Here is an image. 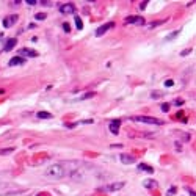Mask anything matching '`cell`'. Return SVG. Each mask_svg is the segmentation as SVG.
<instances>
[{"label": "cell", "instance_id": "8fae6325", "mask_svg": "<svg viewBox=\"0 0 196 196\" xmlns=\"http://www.w3.org/2000/svg\"><path fill=\"white\" fill-rule=\"evenodd\" d=\"M121 162L124 163V165H130V163H134V162H135V157L127 156V154H122V156H121Z\"/></svg>", "mask_w": 196, "mask_h": 196}, {"label": "cell", "instance_id": "4316f807", "mask_svg": "<svg viewBox=\"0 0 196 196\" xmlns=\"http://www.w3.org/2000/svg\"><path fill=\"white\" fill-rule=\"evenodd\" d=\"M146 3H148V2H143V3L140 5V8H141V10H144V8H146Z\"/></svg>", "mask_w": 196, "mask_h": 196}, {"label": "cell", "instance_id": "603a6c76", "mask_svg": "<svg viewBox=\"0 0 196 196\" xmlns=\"http://www.w3.org/2000/svg\"><path fill=\"white\" fill-rule=\"evenodd\" d=\"M63 28H65V31H66V33H69L71 27H69V24H66V22H65V24H63Z\"/></svg>", "mask_w": 196, "mask_h": 196}, {"label": "cell", "instance_id": "30bf717a", "mask_svg": "<svg viewBox=\"0 0 196 196\" xmlns=\"http://www.w3.org/2000/svg\"><path fill=\"white\" fill-rule=\"evenodd\" d=\"M119 127H121V121L119 119H115V121L110 122V132H111V134H118Z\"/></svg>", "mask_w": 196, "mask_h": 196}, {"label": "cell", "instance_id": "e0dca14e", "mask_svg": "<svg viewBox=\"0 0 196 196\" xmlns=\"http://www.w3.org/2000/svg\"><path fill=\"white\" fill-rule=\"evenodd\" d=\"M45 17H47V14H45V13H38V14L35 16V19H36V21H44Z\"/></svg>", "mask_w": 196, "mask_h": 196}, {"label": "cell", "instance_id": "cb8c5ba5", "mask_svg": "<svg viewBox=\"0 0 196 196\" xmlns=\"http://www.w3.org/2000/svg\"><path fill=\"white\" fill-rule=\"evenodd\" d=\"M165 85H166V86H173V85H174V80H171V79H170V80H166V82H165Z\"/></svg>", "mask_w": 196, "mask_h": 196}, {"label": "cell", "instance_id": "9a60e30c", "mask_svg": "<svg viewBox=\"0 0 196 196\" xmlns=\"http://www.w3.org/2000/svg\"><path fill=\"white\" fill-rule=\"evenodd\" d=\"M38 118H39V119H50L52 115H50V113H47V111H39Z\"/></svg>", "mask_w": 196, "mask_h": 196}, {"label": "cell", "instance_id": "d4e9b609", "mask_svg": "<svg viewBox=\"0 0 196 196\" xmlns=\"http://www.w3.org/2000/svg\"><path fill=\"white\" fill-rule=\"evenodd\" d=\"M188 53H191V49H187V50H184V52L180 53V55H182V57H185V55H188Z\"/></svg>", "mask_w": 196, "mask_h": 196}, {"label": "cell", "instance_id": "83f0119b", "mask_svg": "<svg viewBox=\"0 0 196 196\" xmlns=\"http://www.w3.org/2000/svg\"><path fill=\"white\" fill-rule=\"evenodd\" d=\"M176 104H177V105H182V104H184V101H180V99H177V101H176Z\"/></svg>", "mask_w": 196, "mask_h": 196}, {"label": "cell", "instance_id": "ffe728a7", "mask_svg": "<svg viewBox=\"0 0 196 196\" xmlns=\"http://www.w3.org/2000/svg\"><path fill=\"white\" fill-rule=\"evenodd\" d=\"M162 111H170V104H162Z\"/></svg>", "mask_w": 196, "mask_h": 196}, {"label": "cell", "instance_id": "d6986e66", "mask_svg": "<svg viewBox=\"0 0 196 196\" xmlns=\"http://www.w3.org/2000/svg\"><path fill=\"white\" fill-rule=\"evenodd\" d=\"M14 151V148H8V149H0V156H5V154H10Z\"/></svg>", "mask_w": 196, "mask_h": 196}, {"label": "cell", "instance_id": "277c9868", "mask_svg": "<svg viewBox=\"0 0 196 196\" xmlns=\"http://www.w3.org/2000/svg\"><path fill=\"white\" fill-rule=\"evenodd\" d=\"M17 55H19L21 58L22 57H30V58H35V57H38V52L33 50V49H19L17 50Z\"/></svg>", "mask_w": 196, "mask_h": 196}, {"label": "cell", "instance_id": "484cf974", "mask_svg": "<svg viewBox=\"0 0 196 196\" xmlns=\"http://www.w3.org/2000/svg\"><path fill=\"white\" fill-rule=\"evenodd\" d=\"M36 3H38L36 0H27V5H36Z\"/></svg>", "mask_w": 196, "mask_h": 196}, {"label": "cell", "instance_id": "44dd1931", "mask_svg": "<svg viewBox=\"0 0 196 196\" xmlns=\"http://www.w3.org/2000/svg\"><path fill=\"white\" fill-rule=\"evenodd\" d=\"M177 35H179V31H173L170 36H166V41H170V39H173V38H176Z\"/></svg>", "mask_w": 196, "mask_h": 196}, {"label": "cell", "instance_id": "6da1fadb", "mask_svg": "<svg viewBox=\"0 0 196 196\" xmlns=\"http://www.w3.org/2000/svg\"><path fill=\"white\" fill-rule=\"evenodd\" d=\"M80 163L79 162H60V163H53L45 170V176L52 177V179H61L66 176H72L74 173L79 171Z\"/></svg>", "mask_w": 196, "mask_h": 196}, {"label": "cell", "instance_id": "7a4b0ae2", "mask_svg": "<svg viewBox=\"0 0 196 196\" xmlns=\"http://www.w3.org/2000/svg\"><path fill=\"white\" fill-rule=\"evenodd\" d=\"M132 119L138 121V122H146V124H157V126H162L163 124V121L157 119V118H151V116H134Z\"/></svg>", "mask_w": 196, "mask_h": 196}, {"label": "cell", "instance_id": "4fadbf2b", "mask_svg": "<svg viewBox=\"0 0 196 196\" xmlns=\"http://www.w3.org/2000/svg\"><path fill=\"white\" fill-rule=\"evenodd\" d=\"M22 63H24V58L14 57V58H11V60H10V66H17V65H22Z\"/></svg>", "mask_w": 196, "mask_h": 196}, {"label": "cell", "instance_id": "5b68a950", "mask_svg": "<svg viewBox=\"0 0 196 196\" xmlns=\"http://www.w3.org/2000/svg\"><path fill=\"white\" fill-rule=\"evenodd\" d=\"M17 22V16L16 14H10V16H6L5 19H3V27H5V28H10V27H13Z\"/></svg>", "mask_w": 196, "mask_h": 196}, {"label": "cell", "instance_id": "2e32d148", "mask_svg": "<svg viewBox=\"0 0 196 196\" xmlns=\"http://www.w3.org/2000/svg\"><path fill=\"white\" fill-rule=\"evenodd\" d=\"M162 96H163L162 91H152V93H151V97L152 99H158V97H162Z\"/></svg>", "mask_w": 196, "mask_h": 196}, {"label": "cell", "instance_id": "52a82bcc", "mask_svg": "<svg viewBox=\"0 0 196 196\" xmlns=\"http://www.w3.org/2000/svg\"><path fill=\"white\" fill-rule=\"evenodd\" d=\"M110 28H113V22H108V24L99 27V28L96 30V36H102L104 33H107V30H110Z\"/></svg>", "mask_w": 196, "mask_h": 196}, {"label": "cell", "instance_id": "8992f818", "mask_svg": "<svg viewBox=\"0 0 196 196\" xmlns=\"http://www.w3.org/2000/svg\"><path fill=\"white\" fill-rule=\"evenodd\" d=\"M122 187H124V182H115V184L102 187V190H105V191H116V190H121Z\"/></svg>", "mask_w": 196, "mask_h": 196}, {"label": "cell", "instance_id": "5bb4252c", "mask_svg": "<svg viewBox=\"0 0 196 196\" xmlns=\"http://www.w3.org/2000/svg\"><path fill=\"white\" fill-rule=\"evenodd\" d=\"M143 185L146 187V188H152V187H157L156 180H151V179H146V180L143 182Z\"/></svg>", "mask_w": 196, "mask_h": 196}, {"label": "cell", "instance_id": "ac0fdd59", "mask_svg": "<svg viewBox=\"0 0 196 196\" xmlns=\"http://www.w3.org/2000/svg\"><path fill=\"white\" fill-rule=\"evenodd\" d=\"M75 25H77V28H79V30L83 28V22H82L80 17H75Z\"/></svg>", "mask_w": 196, "mask_h": 196}, {"label": "cell", "instance_id": "7c38bea8", "mask_svg": "<svg viewBox=\"0 0 196 196\" xmlns=\"http://www.w3.org/2000/svg\"><path fill=\"white\" fill-rule=\"evenodd\" d=\"M138 170H140V171H146V173H151V174L154 173V168L149 166V165H146V163H140V165H138Z\"/></svg>", "mask_w": 196, "mask_h": 196}, {"label": "cell", "instance_id": "9c48e42d", "mask_svg": "<svg viewBox=\"0 0 196 196\" xmlns=\"http://www.w3.org/2000/svg\"><path fill=\"white\" fill-rule=\"evenodd\" d=\"M126 22L127 24H143V17H140V16H129L126 19Z\"/></svg>", "mask_w": 196, "mask_h": 196}, {"label": "cell", "instance_id": "7402d4cb", "mask_svg": "<svg viewBox=\"0 0 196 196\" xmlns=\"http://www.w3.org/2000/svg\"><path fill=\"white\" fill-rule=\"evenodd\" d=\"M93 96H94V93H86L85 96H82V97H80V101H83V99H88V97H93Z\"/></svg>", "mask_w": 196, "mask_h": 196}, {"label": "cell", "instance_id": "ba28073f", "mask_svg": "<svg viewBox=\"0 0 196 196\" xmlns=\"http://www.w3.org/2000/svg\"><path fill=\"white\" fill-rule=\"evenodd\" d=\"M16 44H17L16 38H10V39H6L5 45H3V50H5V52H10V50H13V49H14V45H16Z\"/></svg>", "mask_w": 196, "mask_h": 196}, {"label": "cell", "instance_id": "3957f363", "mask_svg": "<svg viewBox=\"0 0 196 196\" xmlns=\"http://www.w3.org/2000/svg\"><path fill=\"white\" fill-rule=\"evenodd\" d=\"M60 13H61V14H66V16L74 14V13H75L74 3H65V5H61L60 6Z\"/></svg>", "mask_w": 196, "mask_h": 196}]
</instances>
